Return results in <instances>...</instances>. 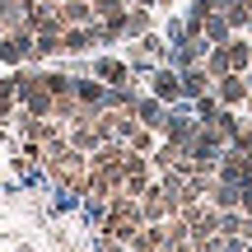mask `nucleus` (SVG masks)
<instances>
[{"label":"nucleus","instance_id":"423d86ee","mask_svg":"<svg viewBox=\"0 0 252 252\" xmlns=\"http://www.w3.org/2000/svg\"><path fill=\"white\" fill-rule=\"evenodd\" d=\"M201 37L220 47V42H229V37H234V24H229L224 14H210V19H206V28H201Z\"/></svg>","mask_w":252,"mask_h":252},{"label":"nucleus","instance_id":"1a4fd4ad","mask_svg":"<svg viewBox=\"0 0 252 252\" xmlns=\"http://www.w3.org/2000/svg\"><path fill=\"white\" fill-rule=\"evenodd\" d=\"M145 28H150V14L145 9H131L126 14V33H145Z\"/></svg>","mask_w":252,"mask_h":252},{"label":"nucleus","instance_id":"ddd939ff","mask_svg":"<svg viewBox=\"0 0 252 252\" xmlns=\"http://www.w3.org/2000/svg\"><path fill=\"white\" fill-rule=\"evenodd\" d=\"M248 108H252V94H248Z\"/></svg>","mask_w":252,"mask_h":252},{"label":"nucleus","instance_id":"0eeeda50","mask_svg":"<svg viewBox=\"0 0 252 252\" xmlns=\"http://www.w3.org/2000/svg\"><path fill=\"white\" fill-rule=\"evenodd\" d=\"M206 70L215 75V80H220V75H229V70H234V65H229V52H224V42H220V47H210V56H206Z\"/></svg>","mask_w":252,"mask_h":252},{"label":"nucleus","instance_id":"f257e3e1","mask_svg":"<svg viewBox=\"0 0 252 252\" xmlns=\"http://www.w3.org/2000/svg\"><path fill=\"white\" fill-rule=\"evenodd\" d=\"M248 94H252V80H248V75H238V70H229V75H220V80H215V98L224 103V108L248 103Z\"/></svg>","mask_w":252,"mask_h":252},{"label":"nucleus","instance_id":"9b49d317","mask_svg":"<svg viewBox=\"0 0 252 252\" xmlns=\"http://www.w3.org/2000/svg\"><path fill=\"white\" fill-rule=\"evenodd\" d=\"M234 145H238V150H248V154H252V122L243 126V131H238V140H234Z\"/></svg>","mask_w":252,"mask_h":252},{"label":"nucleus","instance_id":"39448f33","mask_svg":"<svg viewBox=\"0 0 252 252\" xmlns=\"http://www.w3.org/2000/svg\"><path fill=\"white\" fill-rule=\"evenodd\" d=\"M135 117H140V126H150V131H163V122H168L163 98H140L135 103Z\"/></svg>","mask_w":252,"mask_h":252},{"label":"nucleus","instance_id":"20e7f679","mask_svg":"<svg viewBox=\"0 0 252 252\" xmlns=\"http://www.w3.org/2000/svg\"><path fill=\"white\" fill-rule=\"evenodd\" d=\"M154 98H163V103H178L182 98V75H173V70H154Z\"/></svg>","mask_w":252,"mask_h":252},{"label":"nucleus","instance_id":"6e6552de","mask_svg":"<svg viewBox=\"0 0 252 252\" xmlns=\"http://www.w3.org/2000/svg\"><path fill=\"white\" fill-rule=\"evenodd\" d=\"M98 80L122 84V80H126V65H122V61H112V56H103V61H98Z\"/></svg>","mask_w":252,"mask_h":252},{"label":"nucleus","instance_id":"4468645a","mask_svg":"<svg viewBox=\"0 0 252 252\" xmlns=\"http://www.w3.org/2000/svg\"><path fill=\"white\" fill-rule=\"evenodd\" d=\"M248 252H252V238H248Z\"/></svg>","mask_w":252,"mask_h":252},{"label":"nucleus","instance_id":"f03ea898","mask_svg":"<svg viewBox=\"0 0 252 252\" xmlns=\"http://www.w3.org/2000/svg\"><path fill=\"white\" fill-rule=\"evenodd\" d=\"M206 201H210L215 210H243V187L215 178V182H210V191H206Z\"/></svg>","mask_w":252,"mask_h":252},{"label":"nucleus","instance_id":"9d476101","mask_svg":"<svg viewBox=\"0 0 252 252\" xmlns=\"http://www.w3.org/2000/svg\"><path fill=\"white\" fill-rule=\"evenodd\" d=\"M75 94H80L84 103H103V98H108V94H103L98 84H75Z\"/></svg>","mask_w":252,"mask_h":252},{"label":"nucleus","instance_id":"f8f14e48","mask_svg":"<svg viewBox=\"0 0 252 252\" xmlns=\"http://www.w3.org/2000/svg\"><path fill=\"white\" fill-rule=\"evenodd\" d=\"M140 5H154V0H140Z\"/></svg>","mask_w":252,"mask_h":252},{"label":"nucleus","instance_id":"7ed1b4c3","mask_svg":"<svg viewBox=\"0 0 252 252\" xmlns=\"http://www.w3.org/2000/svg\"><path fill=\"white\" fill-rule=\"evenodd\" d=\"M210 89H215V75H210L206 65H187V75H182V94H191V98H206Z\"/></svg>","mask_w":252,"mask_h":252}]
</instances>
